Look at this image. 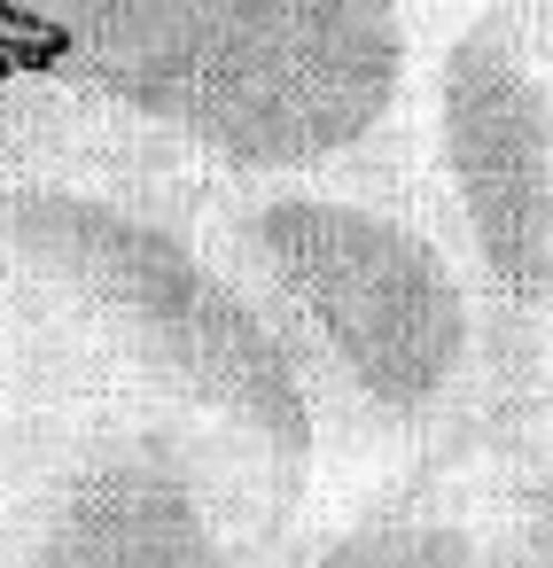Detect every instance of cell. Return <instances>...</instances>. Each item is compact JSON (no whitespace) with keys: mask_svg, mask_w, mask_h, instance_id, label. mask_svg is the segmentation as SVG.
<instances>
[{"mask_svg":"<svg viewBox=\"0 0 553 568\" xmlns=\"http://www.w3.org/2000/svg\"><path fill=\"white\" fill-rule=\"evenodd\" d=\"M17 397L188 428L289 506L328 452L281 327L227 257L79 172L0 180V405Z\"/></svg>","mask_w":553,"mask_h":568,"instance_id":"obj_1","label":"cell"},{"mask_svg":"<svg viewBox=\"0 0 553 568\" xmlns=\"http://www.w3.org/2000/svg\"><path fill=\"white\" fill-rule=\"evenodd\" d=\"M0 55L87 102L125 156L281 180L390 133L405 0H0Z\"/></svg>","mask_w":553,"mask_h":568,"instance_id":"obj_2","label":"cell"},{"mask_svg":"<svg viewBox=\"0 0 553 568\" xmlns=\"http://www.w3.org/2000/svg\"><path fill=\"white\" fill-rule=\"evenodd\" d=\"M195 234L281 327L328 444L405 452L467 413L483 304L429 219L320 172H281L211 195Z\"/></svg>","mask_w":553,"mask_h":568,"instance_id":"obj_3","label":"cell"},{"mask_svg":"<svg viewBox=\"0 0 553 568\" xmlns=\"http://www.w3.org/2000/svg\"><path fill=\"white\" fill-rule=\"evenodd\" d=\"M289 514L188 428L110 405H0L9 568H250Z\"/></svg>","mask_w":553,"mask_h":568,"instance_id":"obj_4","label":"cell"},{"mask_svg":"<svg viewBox=\"0 0 553 568\" xmlns=\"http://www.w3.org/2000/svg\"><path fill=\"white\" fill-rule=\"evenodd\" d=\"M429 141L483 296L553 327V0H491L444 40Z\"/></svg>","mask_w":553,"mask_h":568,"instance_id":"obj_5","label":"cell"},{"mask_svg":"<svg viewBox=\"0 0 553 568\" xmlns=\"http://www.w3.org/2000/svg\"><path fill=\"white\" fill-rule=\"evenodd\" d=\"M312 568H499V545L483 521H460V506L405 498L351 521Z\"/></svg>","mask_w":553,"mask_h":568,"instance_id":"obj_6","label":"cell"},{"mask_svg":"<svg viewBox=\"0 0 553 568\" xmlns=\"http://www.w3.org/2000/svg\"><path fill=\"white\" fill-rule=\"evenodd\" d=\"M499 568H553V428L522 452V475L491 521Z\"/></svg>","mask_w":553,"mask_h":568,"instance_id":"obj_7","label":"cell"},{"mask_svg":"<svg viewBox=\"0 0 553 568\" xmlns=\"http://www.w3.org/2000/svg\"><path fill=\"white\" fill-rule=\"evenodd\" d=\"M0 568H9V537H0Z\"/></svg>","mask_w":553,"mask_h":568,"instance_id":"obj_8","label":"cell"}]
</instances>
